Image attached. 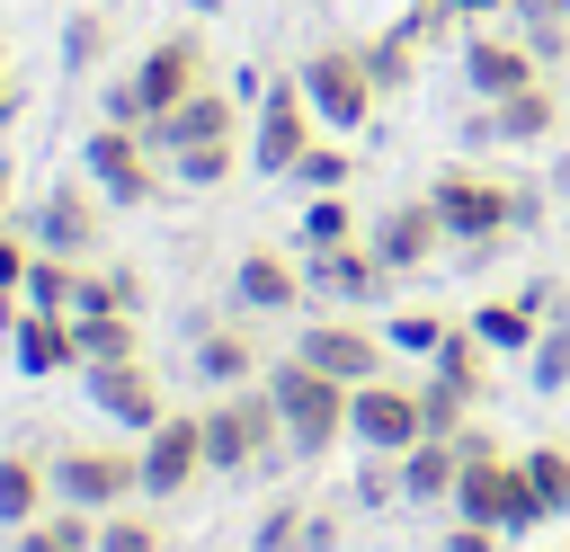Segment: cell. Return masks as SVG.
<instances>
[{
    "label": "cell",
    "mask_w": 570,
    "mask_h": 552,
    "mask_svg": "<svg viewBox=\"0 0 570 552\" xmlns=\"http://www.w3.org/2000/svg\"><path fill=\"white\" fill-rule=\"evenodd\" d=\"M187 89H205V36L196 27H169L160 45H142V62L134 71H116L107 80V125H151V116H169Z\"/></svg>",
    "instance_id": "cell-1"
},
{
    "label": "cell",
    "mask_w": 570,
    "mask_h": 552,
    "mask_svg": "<svg viewBox=\"0 0 570 552\" xmlns=\"http://www.w3.org/2000/svg\"><path fill=\"white\" fill-rule=\"evenodd\" d=\"M428 205L445 214V231H454L463 267H481V258H490V249L517 231V178L472 169V160H445V169L428 178Z\"/></svg>",
    "instance_id": "cell-2"
},
{
    "label": "cell",
    "mask_w": 570,
    "mask_h": 552,
    "mask_svg": "<svg viewBox=\"0 0 570 552\" xmlns=\"http://www.w3.org/2000/svg\"><path fill=\"white\" fill-rule=\"evenodd\" d=\"M267 392H276V410H285V445L303 454V463H321L338 436H347V392L356 383H338V374H321L312 356H276L267 374H258Z\"/></svg>",
    "instance_id": "cell-3"
},
{
    "label": "cell",
    "mask_w": 570,
    "mask_h": 552,
    "mask_svg": "<svg viewBox=\"0 0 570 552\" xmlns=\"http://www.w3.org/2000/svg\"><path fill=\"white\" fill-rule=\"evenodd\" d=\"M196 418H205V472H258L285 445V410H276L267 383H240V392L205 401Z\"/></svg>",
    "instance_id": "cell-4"
},
{
    "label": "cell",
    "mask_w": 570,
    "mask_h": 552,
    "mask_svg": "<svg viewBox=\"0 0 570 552\" xmlns=\"http://www.w3.org/2000/svg\"><path fill=\"white\" fill-rule=\"evenodd\" d=\"M463 445V472H454V516L463 525H499V534H525V472H517V454L508 445H490L481 427H463L454 436Z\"/></svg>",
    "instance_id": "cell-5"
},
{
    "label": "cell",
    "mask_w": 570,
    "mask_h": 552,
    "mask_svg": "<svg viewBox=\"0 0 570 552\" xmlns=\"http://www.w3.org/2000/svg\"><path fill=\"white\" fill-rule=\"evenodd\" d=\"M80 178L107 196V205H151L160 196V178H169V160L142 142V125H89V142H80Z\"/></svg>",
    "instance_id": "cell-6"
},
{
    "label": "cell",
    "mask_w": 570,
    "mask_h": 552,
    "mask_svg": "<svg viewBox=\"0 0 570 552\" xmlns=\"http://www.w3.org/2000/svg\"><path fill=\"white\" fill-rule=\"evenodd\" d=\"M303 98H312V116H321V134H356L365 116H374V71H365V45H312L303 53Z\"/></svg>",
    "instance_id": "cell-7"
},
{
    "label": "cell",
    "mask_w": 570,
    "mask_h": 552,
    "mask_svg": "<svg viewBox=\"0 0 570 552\" xmlns=\"http://www.w3.org/2000/svg\"><path fill=\"white\" fill-rule=\"evenodd\" d=\"M53 499L89 507V516L134 507L142 499V445H62L53 454Z\"/></svg>",
    "instance_id": "cell-8"
},
{
    "label": "cell",
    "mask_w": 570,
    "mask_h": 552,
    "mask_svg": "<svg viewBox=\"0 0 570 552\" xmlns=\"http://www.w3.org/2000/svg\"><path fill=\"white\" fill-rule=\"evenodd\" d=\"M321 142V116H312V98H303V80L285 71V80H267L258 89V116H249V169H267V178H294V160Z\"/></svg>",
    "instance_id": "cell-9"
},
{
    "label": "cell",
    "mask_w": 570,
    "mask_h": 552,
    "mask_svg": "<svg viewBox=\"0 0 570 552\" xmlns=\"http://www.w3.org/2000/svg\"><path fill=\"white\" fill-rule=\"evenodd\" d=\"M347 436H356L365 454H410V445L428 436V418H419V383H392V374L356 383V392H347Z\"/></svg>",
    "instance_id": "cell-10"
},
{
    "label": "cell",
    "mask_w": 570,
    "mask_h": 552,
    "mask_svg": "<svg viewBox=\"0 0 570 552\" xmlns=\"http://www.w3.org/2000/svg\"><path fill=\"white\" fill-rule=\"evenodd\" d=\"M365 240H374V258H383L392 276H410V267H436V258L454 249V231H445V214H436L428 196H401V205H383Z\"/></svg>",
    "instance_id": "cell-11"
},
{
    "label": "cell",
    "mask_w": 570,
    "mask_h": 552,
    "mask_svg": "<svg viewBox=\"0 0 570 552\" xmlns=\"http://www.w3.org/2000/svg\"><path fill=\"white\" fill-rule=\"evenodd\" d=\"M80 392H89V401H98V418H116L125 436H142V427H160V418H169V401H160V374H151L142 356L80 365Z\"/></svg>",
    "instance_id": "cell-12"
},
{
    "label": "cell",
    "mask_w": 570,
    "mask_h": 552,
    "mask_svg": "<svg viewBox=\"0 0 570 552\" xmlns=\"http://www.w3.org/2000/svg\"><path fill=\"white\" fill-rule=\"evenodd\" d=\"M205 481V418L169 410L160 427H142V499H178Z\"/></svg>",
    "instance_id": "cell-13"
},
{
    "label": "cell",
    "mask_w": 570,
    "mask_h": 552,
    "mask_svg": "<svg viewBox=\"0 0 570 552\" xmlns=\"http://www.w3.org/2000/svg\"><path fill=\"white\" fill-rule=\"evenodd\" d=\"M98 240H107V196L80 178H62V187H45V205H36V249H53V258H98Z\"/></svg>",
    "instance_id": "cell-14"
},
{
    "label": "cell",
    "mask_w": 570,
    "mask_h": 552,
    "mask_svg": "<svg viewBox=\"0 0 570 552\" xmlns=\"http://www.w3.org/2000/svg\"><path fill=\"white\" fill-rule=\"evenodd\" d=\"M142 142H151L160 160H169V151H187V142H240V98L205 80V89H187L169 116H151V125H142Z\"/></svg>",
    "instance_id": "cell-15"
},
{
    "label": "cell",
    "mask_w": 570,
    "mask_h": 552,
    "mask_svg": "<svg viewBox=\"0 0 570 552\" xmlns=\"http://www.w3.org/2000/svg\"><path fill=\"white\" fill-rule=\"evenodd\" d=\"M303 285H312L321 303H347V312H365V303H383L392 267L374 258V240H338V249H303Z\"/></svg>",
    "instance_id": "cell-16"
},
{
    "label": "cell",
    "mask_w": 570,
    "mask_h": 552,
    "mask_svg": "<svg viewBox=\"0 0 570 552\" xmlns=\"http://www.w3.org/2000/svg\"><path fill=\"white\" fill-rule=\"evenodd\" d=\"M294 356H312V365L338 374V383H374V374L392 365V338L365 329V321H312V329L294 338Z\"/></svg>",
    "instance_id": "cell-17"
},
{
    "label": "cell",
    "mask_w": 570,
    "mask_h": 552,
    "mask_svg": "<svg viewBox=\"0 0 570 552\" xmlns=\"http://www.w3.org/2000/svg\"><path fill=\"white\" fill-rule=\"evenodd\" d=\"M525 80H543V62H534L525 36H463V89H472L481 107L508 98V89H525Z\"/></svg>",
    "instance_id": "cell-18"
},
{
    "label": "cell",
    "mask_w": 570,
    "mask_h": 552,
    "mask_svg": "<svg viewBox=\"0 0 570 552\" xmlns=\"http://www.w3.org/2000/svg\"><path fill=\"white\" fill-rule=\"evenodd\" d=\"M561 125V98L543 89V80H525V89H508V98H490L472 125H463V142H543Z\"/></svg>",
    "instance_id": "cell-19"
},
{
    "label": "cell",
    "mask_w": 570,
    "mask_h": 552,
    "mask_svg": "<svg viewBox=\"0 0 570 552\" xmlns=\"http://www.w3.org/2000/svg\"><path fill=\"white\" fill-rule=\"evenodd\" d=\"M232 294H240V312H303V267L285 258V249H240V267H232Z\"/></svg>",
    "instance_id": "cell-20"
},
{
    "label": "cell",
    "mask_w": 570,
    "mask_h": 552,
    "mask_svg": "<svg viewBox=\"0 0 570 552\" xmlns=\"http://www.w3.org/2000/svg\"><path fill=\"white\" fill-rule=\"evenodd\" d=\"M9 356H18V374H80V338H71V312H18V329H9Z\"/></svg>",
    "instance_id": "cell-21"
},
{
    "label": "cell",
    "mask_w": 570,
    "mask_h": 552,
    "mask_svg": "<svg viewBox=\"0 0 570 552\" xmlns=\"http://www.w3.org/2000/svg\"><path fill=\"white\" fill-rule=\"evenodd\" d=\"M517 472H525V534L570 516V445H525Z\"/></svg>",
    "instance_id": "cell-22"
},
{
    "label": "cell",
    "mask_w": 570,
    "mask_h": 552,
    "mask_svg": "<svg viewBox=\"0 0 570 552\" xmlns=\"http://www.w3.org/2000/svg\"><path fill=\"white\" fill-rule=\"evenodd\" d=\"M53 507V463H36V454H0V525L18 534V525H36Z\"/></svg>",
    "instance_id": "cell-23"
},
{
    "label": "cell",
    "mask_w": 570,
    "mask_h": 552,
    "mask_svg": "<svg viewBox=\"0 0 570 552\" xmlns=\"http://www.w3.org/2000/svg\"><path fill=\"white\" fill-rule=\"evenodd\" d=\"M196 374H205L214 392L258 383V338H249V329H196Z\"/></svg>",
    "instance_id": "cell-24"
},
{
    "label": "cell",
    "mask_w": 570,
    "mask_h": 552,
    "mask_svg": "<svg viewBox=\"0 0 570 552\" xmlns=\"http://www.w3.org/2000/svg\"><path fill=\"white\" fill-rule=\"evenodd\" d=\"M454 472H463V445L454 436H419L410 454H401V499H454Z\"/></svg>",
    "instance_id": "cell-25"
},
{
    "label": "cell",
    "mask_w": 570,
    "mask_h": 552,
    "mask_svg": "<svg viewBox=\"0 0 570 552\" xmlns=\"http://www.w3.org/2000/svg\"><path fill=\"white\" fill-rule=\"evenodd\" d=\"M534 329H543V312H525L517 294H499V303H481V312H472V338H481L490 356H525V347H534Z\"/></svg>",
    "instance_id": "cell-26"
},
{
    "label": "cell",
    "mask_w": 570,
    "mask_h": 552,
    "mask_svg": "<svg viewBox=\"0 0 570 552\" xmlns=\"http://www.w3.org/2000/svg\"><path fill=\"white\" fill-rule=\"evenodd\" d=\"M71 338H80V365L142 356V312H89V321H71Z\"/></svg>",
    "instance_id": "cell-27"
},
{
    "label": "cell",
    "mask_w": 570,
    "mask_h": 552,
    "mask_svg": "<svg viewBox=\"0 0 570 552\" xmlns=\"http://www.w3.org/2000/svg\"><path fill=\"white\" fill-rule=\"evenodd\" d=\"M18 552H98V516L89 507H45L36 525H18Z\"/></svg>",
    "instance_id": "cell-28"
},
{
    "label": "cell",
    "mask_w": 570,
    "mask_h": 552,
    "mask_svg": "<svg viewBox=\"0 0 570 552\" xmlns=\"http://www.w3.org/2000/svg\"><path fill=\"white\" fill-rule=\"evenodd\" d=\"M365 71H374V89H410V80H419V36H410V27L365 36Z\"/></svg>",
    "instance_id": "cell-29"
},
{
    "label": "cell",
    "mask_w": 570,
    "mask_h": 552,
    "mask_svg": "<svg viewBox=\"0 0 570 552\" xmlns=\"http://www.w3.org/2000/svg\"><path fill=\"white\" fill-rule=\"evenodd\" d=\"M428 365H436V374H445V383H463V392H472V401H481V383H490V347H481V338H472V321H463V329H445V347H436V356H428Z\"/></svg>",
    "instance_id": "cell-30"
},
{
    "label": "cell",
    "mask_w": 570,
    "mask_h": 552,
    "mask_svg": "<svg viewBox=\"0 0 570 552\" xmlns=\"http://www.w3.org/2000/svg\"><path fill=\"white\" fill-rule=\"evenodd\" d=\"M240 169V142H187V151H169V178L178 187H223Z\"/></svg>",
    "instance_id": "cell-31"
},
{
    "label": "cell",
    "mask_w": 570,
    "mask_h": 552,
    "mask_svg": "<svg viewBox=\"0 0 570 552\" xmlns=\"http://www.w3.org/2000/svg\"><path fill=\"white\" fill-rule=\"evenodd\" d=\"M71 276H80V258H53V249H36V267H27V312H71Z\"/></svg>",
    "instance_id": "cell-32"
},
{
    "label": "cell",
    "mask_w": 570,
    "mask_h": 552,
    "mask_svg": "<svg viewBox=\"0 0 570 552\" xmlns=\"http://www.w3.org/2000/svg\"><path fill=\"white\" fill-rule=\"evenodd\" d=\"M525 356H534V392H570V312H552Z\"/></svg>",
    "instance_id": "cell-33"
},
{
    "label": "cell",
    "mask_w": 570,
    "mask_h": 552,
    "mask_svg": "<svg viewBox=\"0 0 570 552\" xmlns=\"http://www.w3.org/2000/svg\"><path fill=\"white\" fill-rule=\"evenodd\" d=\"M249 552H312V507H303V499H276V507L258 516Z\"/></svg>",
    "instance_id": "cell-34"
},
{
    "label": "cell",
    "mask_w": 570,
    "mask_h": 552,
    "mask_svg": "<svg viewBox=\"0 0 570 552\" xmlns=\"http://www.w3.org/2000/svg\"><path fill=\"white\" fill-rule=\"evenodd\" d=\"M338 240H356V205L347 196H312L303 205V249H338Z\"/></svg>",
    "instance_id": "cell-35"
},
{
    "label": "cell",
    "mask_w": 570,
    "mask_h": 552,
    "mask_svg": "<svg viewBox=\"0 0 570 552\" xmlns=\"http://www.w3.org/2000/svg\"><path fill=\"white\" fill-rule=\"evenodd\" d=\"M463 410H472V392H463V383H445V374H428V383H419V418H428V436H463Z\"/></svg>",
    "instance_id": "cell-36"
},
{
    "label": "cell",
    "mask_w": 570,
    "mask_h": 552,
    "mask_svg": "<svg viewBox=\"0 0 570 552\" xmlns=\"http://www.w3.org/2000/svg\"><path fill=\"white\" fill-rule=\"evenodd\" d=\"M98 552H169V534L151 516H134V507H107L98 516Z\"/></svg>",
    "instance_id": "cell-37"
},
{
    "label": "cell",
    "mask_w": 570,
    "mask_h": 552,
    "mask_svg": "<svg viewBox=\"0 0 570 552\" xmlns=\"http://www.w3.org/2000/svg\"><path fill=\"white\" fill-rule=\"evenodd\" d=\"M445 329H454L445 312H392V329H383V338H392V356H436V347H445Z\"/></svg>",
    "instance_id": "cell-38"
},
{
    "label": "cell",
    "mask_w": 570,
    "mask_h": 552,
    "mask_svg": "<svg viewBox=\"0 0 570 552\" xmlns=\"http://www.w3.org/2000/svg\"><path fill=\"white\" fill-rule=\"evenodd\" d=\"M294 178H303V187H312V196H338V187H347V178H356V160H347V151H338V142H312V151H303V160H294Z\"/></svg>",
    "instance_id": "cell-39"
},
{
    "label": "cell",
    "mask_w": 570,
    "mask_h": 552,
    "mask_svg": "<svg viewBox=\"0 0 570 552\" xmlns=\"http://www.w3.org/2000/svg\"><path fill=\"white\" fill-rule=\"evenodd\" d=\"M98 53H107V18L80 9V18L62 27V62H71V71H98Z\"/></svg>",
    "instance_id": "cell-40"
},
{
    "label": "cell",
    "mask_w": 570,
    "mask_h": 552,
    "mask_svg": "<svg viewBox=\"0 0 570 552\" xmlns=\"http://www.w3.org/2000/svg\"><path fill=\"white\" fill-rule=\"evenodd\" d=\"M401 27H410L419 45H436V36H454V27H463V9H454V0H410V18H401Z\"/></svg>",
    "instance_id": "cell-41"
},
{
    "label": "cell",
    "mask_w": 570,
    "mask_h": 552,
    "mask_svg": "<svg viewBox=\"0 0 570 552\" xmlns=\"http://www.w3.org/2000/svg\"><path fill=\"white\" fill-rule=\"evenodd\" d=\"M27 267H36V240H18V231L0 223V294H18V285H27Z\"/></svg>",
    "instance_id": "cell-42"
},
{
    "label": "cell",
    "mask_w": 570,
    "mask_h": 552,
    "mask_svg": "<svg viewBox=\"0 0 570 552\" xmlns=\"http://www.w3.org/2000/svg\"><path fill=\"white\" fill-rule=\"evenodd\" d=\"M445 552H508V534H499V525H463V516H454Z\"/></svg>",
    "instance_id": "cell-43"
},
{
    "label": "cell",
    "mask_w": 570,
    "mask_h": 552,
    "mask_svg": "<svg viewBox=\"0 0 570 552\" xmlns=\"http://www.w3.org/2000/svg\"><path fill=\"white\" fill-rule=\"evenodd\" d=\"M107 285H116V312H142V276L134 267H107Z\"/></svg>",
    "instance_id": "cell-44"
},
{
    "label": "cell",
    "mask_w": 570,
    "mask_h": 552,
    "mask_svg": "<svg viewBox=\"0 0 570 552\" xmlns=\"http://www.w3.org/2000/svg\"><path fill=\"white\" fill-rule=\"evenodd\" d=\"M463 18H499V9H517V0H454Z\"/></svg>",
    "instance_id": "cell-45"
},
{
    "label": "cell",
    "mask_w": 570,
    "mask_h": 552,
    "mask_svg": "<svg viewBox=\"0 0 570 552\" xmlns=\"http://www.w3.org/2000/svg\"><path fill=\"white\" fill-rule=\"evenodd\" d=\"M18 116V89H9V53H0V125Z\"/></svg>",
    "instance_id": "cell-46"
},
{
    "label": "cell",
    "mask_w": 570,
    "mask_h": 552,
    "mask_svg": "<svg viewBox=\"0 0 570 552\" xmlns=\"http://www.w3.org/2000/svg\"><path fill=\"white\" fill-rule=\"evenodd\" d=\"M552 187H561V205H570V160H561V169H552Z\"/></svg>",
    "instance_id": "cell-47"
},
{
    "label": "cell",
    "mask_w": 570,
    "mask_h": 552,
    "mask_svg": "<svg viewBox=\"0 0 570 552\" xmlns=\"http://www.w3.org/2000/svg\"><path fill=\"white\" fill-rule=\"evenodd\" d=\"M9 187H18V178H9V160H0V205H9Z\"/></svg>",
    "instance_id": "cell-48"
}]
</instances>
